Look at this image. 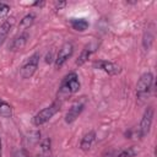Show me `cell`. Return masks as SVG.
I'll use <instances>...</instances> for the list:
<instances>
[{
    "instance_id": "cell-1",
    "label": "cell",
    "mask_w": 157,
    "mask_h": 157,
    "mask_svg": "<svg viewBox=\"0 0 157 157\" xmlns=\"http://www.w3.org/2000/svg\"><path fill=\"white\" fill-rule=\"evenodd\" d=\"M80 87H81V83H80L77 74L74 72V71L69 72L67 75L64 76V78L60 82V86H59V90H58V93H56L58 101L60 102V101L67 99L69 97H71L72 94L78 92Z\"/></svg>"
},
{
    "instance_id": "cell-2",
    "label": "cell",
    "mask_w": 157,
    "mask_h": 157,
    "mask_svg": "<svg viewBox=\"0 0 157 157\" xmlns=\"http://www.w3.org/2000/svg\"><path fill=\"white\" fill-rule=\"evenodd\" d=\"M60 105L61 103L59 101H55L53 102L52 104L44 107L43 109H40L33 118H32V123L34 126H40V125H44L45 123H48L59 110H60Z\"/></svg>"
},
{
    "instance_id": "cell-3",
    "label": "cell",
    "mask_w": 157,
    "mask_h": 157,
    "mask_svg": "<svg viewBox=\"0 0 157 157\" xmlns=\"http://www.w3.org/2000/svg\"><path fill=\"white\" fill-rule=\"evenodd\" d=\"M152 87H153L152 72H150V71L144 72L136 82V97H137V99H141V101L146 99L150 96Z\"/></svg>"
},
{
    "instance_id": "cell-4",
    "label": "cell",
    "mask_w": 157,
    "mask_h": 157,
    "mask_svg": "<svg viewBox=\"0 0 157 157\" xmlns=\"http://www.w3.org/2000/svg\"><path fill=\"white\" fill-rule=\"evenodd\" d=\"M39 59H40V54L38 52L33 53L29 58H27V60L22 64V66L20 69V75L22 78H26V80L31 78L36 74L38 65H39Z\"/></svg>"
},
{
    "instance_id": "cell-5",
    "label": "cell",
    "mask_w": 157,
    "mask_h": 157,
    "mask_svg": "<svg viewBox=\"0 0 157 157\" xmlns=\"http://www.w3.org/2000/svg\"><path fill=\"white\" fill-rule=\"evenodd\" d=\"M153 114H155V110L152 107H147L142 114V118L140 120V125L137 128V135L140 139L145 137L148 132H150V129L152 126V121H153Z\"/></svg>"
},
{
    "instance_id": "cell-6",
    "label": "cell",
    "mask_w": 157,
    "mask_h": 157,
    "mask_svg": "<svg viewBox=\"0 0 157 157\" xmlns=\"http://www.w3.org/2000/svg\"><path fill=\"white\" fill-rule=\"evenodd\" d=\"M74 54V45L71 42H65L60 48L59 52L54 59V66L55 69H60Z\"/></svg>"
},
{
    "instance_id": "cell-7",
    "label": "cell",
    "mask_w": 157,
    "mask_h": 157,
    "mask_svg": "<svg viewBox=\"0 0 157 157\" xmlns=\"http://www.w3.org/2000/svg\"><path fill=\"white\" fill-rule=\"evenodd\" d=\"M93 67L94 69H98V70H102L104 72H107L108 75H119L121 72V67L115 64V63H112V61H108V60H96L93 63Z\"/></svg>"
},
{
    "instance_id": "cell-8",
    "label": "cell",
    "mask_w": 157,
    "mask_h": 157,
    "mask_svg": "<svg viewBox=\"0 0 157 157\" xmlns=\"http://www.w3.org/2000/svg\"><path fill=\"white\" fill-rule=\"evenodd\" d=\"M28 38H29V34L28 32L23 31V32H20L17 36H15L10 44H9V50L11 52H18V50H22L25 48V45L27 44L28 42Z\"/></svg>"
},
{
    "instance_id": "cell-9",
    "label": "cell",
    "mask_w": 157,
    "mask_h": 157,
    "mask_svg": "<svg viewBox=\"0 0 157 157\" xmlns=\"http://www.w3.org/2000/svg\"><path fill=\"white\" fill-rule=\"evenodd\" d=\"M83 109H85V104L82 102L74 103L69 108V110L66 112V114H65V123L66 124H72L80 117V114L83 112Z\"/></svg>"
},
{
    "instance_id": "cell-10",
    "label": "cell",
    "mask_w": 157,
    "mask_h": 157,
    "mask_svg": "<svg viewBox=\"0 0 157 157\" xmlns=\"http://www.w3.org/2000/svg\"><path fill=\"white\" fill-rule=\"evenodd\" d=\"M97 48H98V43H96V42H91L87 45H85V48L82 49L81 54L78 55V59L76 60V65H78V66L83 65L91 58V55L97 50Z\"/></svg>"
},
{
    "instance_id": "cell-11",
    "label": "cell",
    "mask_w": 157,
    "mask_h": 157,
    "mask_svg": "<svg viewBox=\"0 0 157 157\" xmlns=\"http://www.w3.org/2000/svg\"><path fill=\"white\" fill-rule=\"evenodd\" d=\"M94 141H96V131L91 130V131L86 132V134L82 136V139H81V141H80V148H81L82 151H85V152H86V151H90V150L92 148Z\"/></svg>"
},
{
    "instance_id": "cell-12",
    "label": "cell",
    "mask_w": 157,
    "mask_h": 157,
    "mask_svg": "<svg viewBox=\"0 0 157 157\" xmlns=\"http://www.w3.org/2000/svg\"><path fill=\"white\" fill-rule=\"evenodd\" d=\"M70 26H71V28L72 29H75L76 32H85L87 28H88V26H90V23H88V21L86 20V18H70Z\"/></svg>"
},
{
    "instance_id": "cell-13",
    "label": "cell",
    "mask_w": 157,
    "mask_h": 157,
    "mask_svg": "<svg viewBox=\"0 0 157 157\" xmlns=\"http://www.w3.org/2000/svg\"><path fill=\"white\" fill-rule=\"evenodd\" d=\"M12 25H13V21L12 18L11 20H5L1 25H0V47L2 45V43L5 42L10 29L12 28Z\"/></svg>"
},
{
    "instance_id": "cell-14",
    "label": "cell",
    "mask_w": 157,
    "mask_h": 157,
    "mask_svg": "<svg viewBox=\"0 0 157 157\" xmlns=\"http://www.w3.org/2000/svg\"><path fill=\"white\" fill-rule=\"evenodd\" d=\"M34 20H36V15H34L33 12H29V13L25 15V16L21 18L18 26H20V28H22V29H27V28H29V26L33 25Z\"/></svg>"
},
{
    "instance_id": "cell-15",
    "label": "cell",
    "mask_w": 157,
    "mask_h": 157,
    "mask_svg": "<svg viewBox=\"0 0 157 157\" xmlns=\"http://www.w3.org/2000/svg\"><path fill=\"white\" fill-rule=\"evenodd\" d=\"M50 152H52V141H50V139L42 140L39 157H50Z\"/></svg>"
},
{
    "instance_id": "cell-16",
    "label": "cell",
    "mask_w": 157,
    "mask_h": 157,
    "mask_svg": "<svg viewBox=\"0 0 157 157\" xmlns=\"http://www.w3.org/2000/svg\"><path fill=\"white\" fill-rule=\"evenodd\" d=\"M153 33L150 31V29H146L145 33H144V37H142V47L145 50H150V48L152 47V43H153Z\"/></svg>"
},
{
    "instance_id": "cell-17",
    "label": "cell",
    "mask_w": 157,
    "mask_h": 157,
    "mask_svg": "<svg viewBox=\"0 0 157 157\" xmlns=\"http://www.w3.org/2000/svg\"><path fill=\"white\" fill-rule=\"evenodd\" d=\"M0 117H2V118L12 117V107L7 102L2 101L1 98H0Z\"/></svg>"
},
{
    "instance_id": "cell-18",
    "label": "cell",
    "mask_w": 157,
    "mask_h": 157,
    "mask_svg": "<svg viewBox=\"0 0 157 157\" xmlns=\"http://www.w3.org/2000/svg\"><path fill=\"white\" fill-rule=\"evenodd\" d=\"M136 156V151L134 147H126V148H121L119 150L114 157H135Z\"/></svg>"
},
{
    "instance_id": "cell-19",
    "label": "cell",
    "mask_w": 157,
    "mask_h": 157,
    "mask_svg": "<svg viewBox=\"0 0 157 157\" xmlns=\"http://www.w3.org/2000/svg\"><path fill=\"white\" fill-rule=\"evenodd\" d=\"M9 12H10V5H7L6 2H0V18L5 17Z\"/></svg>"
},
{
    "instance_id": "cell-20",
    "label": "cell",
    "mask_w": 157,
    "mask_h": 157,
    "mask_svg": "<svg viewBox=\"0 0 157 157\" xmlns=\"http://www.w3.org/2000/svg\"><path fill=\"white\" fill-rule=\"evenodd\" d=\"M12 156H13V157H31L29 153H28L25 148H17V150H15Z\"/></svg>"
},
{
    "instance_id": "cell-21",
    "label": "cell",
    "mask_w": 157,
    "mask_h": 157,
    "mask_svg": "<svg viewBox=\"0 0 157 157\" xmlns=\"http://www.w3.org/2000/svg\"><path fill=\"white\" fill-rule=\"evenodd\" d=\"M65 5H66V2H65V1H61V2H56V9H59V10H60V9H61L63 6H65Z\"/></svg>"
},
{
    "instance_id": "cell-22",
    "label": "cell",
    "mask_w": 157,
    "mask_h": 157,
    "mask_svg": "<svg viewBox=\"0 0 157 157\" xmlns=\"http://www.w3.org/2000/svg\"><path fill=\"white\" fill-rule=\"evenodd\" d=\"M44 5V1H36L32 4V6H43Z\"/></svg>"
},
{
    "instance_id": "cell-23",
    "label": "cell",
    "mask_w": 157,
    "mask_h": 157,
    "mask_svg": "<svg viewBox=\"0 0 157 157\" xmlns=\"http://www.w3.org/2000/svg\"><path fill=\"white\" fill-rule=\"evenodd\" d=\"M1 150H2V141H1V136H0V157H1Z\"/></svg>"
}]
</instances>
